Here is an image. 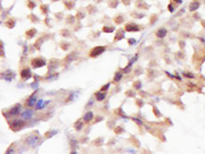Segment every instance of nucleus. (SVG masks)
Listing matches in <instances>:
<instances>
[{
  "mask_svg": "<svg viewBox=\"0 0 205 154\" xmlns=\"http://www.w3.org/2000/svg\"><path fill=\"white\" fill-rule=\"evenodd\" d=\"M23 106H22V104H20V103H17V104H15L12 108H10L9 110H6V111H2V114H3V116L7 119V120H9V118H12V117H17V116H19L21 113H22V111H23Z\"/></svg>",
  "mask_w": 205,
  "mask_h": 154,
  "instance_id": "obj_1",
  "label": "nucleus"
},
{
  "mask_svg": "<svg viewBox=\"0 0 205 154\" xmlns=\"http://www.w3.org/2000/svg\"><path fill=\"white\" fill-rule=\"evenodd\" d=\"M7 121L9 124V128L13 131H19L27 125V121H25L22 118H13L12 120H7Z\"/></svg>",
  "mask_w": 205,
  "mask_h": 154,
  "instance_id": "obj_2",
  "label": "nucleus"
},
{
  "mask_svg": "<svg viewBox=\"0 0 205 154\" xmlns=\"http://www.w3.org/2000/svg\"><path fill=\"white\" fill-rule=\"evenodd\" d=\"M24 143H25L27 146L34 148V147H36V146L39 144V143H40V137H39L38 135L30 134V135H28V136L25 138Z\"/></svg>",
  "mask_w": 205,
  "mask_h": 154,
  "instance_id": "obj_3",
  "label": "nucleus"
},
{
  "mask_svg": "<svg viewBox=\"0 0 205 154\" xmlns=\"http://www.w3.org/2000/svg\"><path fill=\"white\" fill-rule=\"evenodd\" d=\"M46 65V60L43 59L41 57H38V58H34L31 60V66L33 69H39V68H42L44 67Z\"/></svg>",
  "mask_w": 205,
  "mask_h": 154,
  "instance_id": "obj_4",
  "label": "nucleus"
},
{
  "mask_svg": "<svg viewBox=\"0 0 205 154\" xmlns=\"http://www.w3.org/2000/svg\"><path fill=\"white\" fill-rule=\"evenodd\" d=\"M16 77V73L13 70H4V71H0V79H4L6 81H12Z\"/></svg>",
  "mask_w": 205,
  "mask_h": 154,
  "instance_id": "obj_5",
  "label": "nucleus"
},
{
  "mask_svg": "<svg viewBox=\"0 0 205 154\" xmlns=\"http://www.w3.org/2000/svg\"><path fill=\"white\" fill-rule=\"evenodd\" d=\"M106 49H107V47L105 45L104 46H94L89 51V57L90 58H98L99 56H101L102 53H104L106 51Z\"/></svg>",
  "mask_w": 205,
  "mask_h": 154,
  "instance_id": "obj_6",
  "label": "nucleus"
},
{
  "mask_svg": "<svg viewBox=\"0 0 205 154\" xmlns=\"http://www.w3.org/2000/svg\"><path fill=\"white\" fill-rule=\"evenodd\" d=\"M36 93H33L32 95H30L27 99H26V101H25V106L28 107V108H32V107H34L38 101V99H37V96H36Z\"/></svg>",
  "mask_w": 205,
  "mask_h": 154,
  "instance_id": "obj_7",
  "label": "nucleus"
},
{
  "mask_svg": "<svg viewBox=\"0 0 205 154\" xmlns=\"http://www.w3.org/2000/svg\"><path fill=\"white\" fill-rule=\"evenodd\" d=\"M20 76H21V79H22V80H24V81L29 80L31 77H32L31 69H30L29 67H24L23 69H21V71H20Z\"/></svg>",
  "mask_w": 205,
  "mask_h": 154,
  "instance_id": "obj_8",
  "label": "nucleus"
},
{
  "mask_svg": "<svg viewBox=\"0 0 205 154\" xmlns=\"http://www.w3.org/2000/svg\"><path fill=\"white\" fill-rule=\"evenodd\" d=\"M33 115H34V112H33V110L32 109H26V110H24V111H22V113H21L22 119H24L25 121H28V120L32 119Z\"/></svg>",
  "mask_w": 205,
  "mask_h": 154,
  "instance_id": "obj_9",
  "label": "nucleus"
},
{
  "mask_svg": "<svg viewBox=\"0 0 205 154\" xmlns=\"http://www.w3.org/2000/svg\"><path fill=\"white\" fill-rule=\"evenodd\" d=\"M124 28H125V31H127V32H138V31H141V27L135 23H127Z\"/></svg>",
  "mask_w": 205,
  "mask_h": 154,
  "instance_id": "obj_10",
  "label": "nucleus"
},
{
  "mask_svg": "<svg viewBox=\"0 0 205 154\" xmlns=\"http://www.w3.org/2000/svg\"><path fill=\"white\" fill-rule=\"evenodd\" d=\"M93 119H94V114L92 111H87L86 113H84L82 117V120L84 121V123H90L91 121H93Z\"/></svg>",
  "mask_w": 205,
  "mask_h": 154,
  "instance_id": "obj_11",
  "label": "nucleus"
},
{
  "mask_svg": "<svg viewBox=\"0 0 205 154\" xmlns=\"http://www.w3.org/2000/svg\"><path fill=\"white\" fill-rule=\"evenodd\" d=\"M94 98L96 102H103L106 100L107 98V93L106 92H95L94 93Z\"/></svg>",
  "mask_w": 205,
  "mask_h": 154,
  "instance_id": "obj_12",
  "label": "nucleus"
},
{
  "mask_svg": "<svg viewBox=\"0 0 205 154\" xmlns=\"http://www.w3.org/2000/svg\"><path fill=\"white\" fill-rule=\"evenodd\" d=\"M167 33H168V31H167V29L166 28H164V27H161V28H159L157 31H156V36L158 37V38H164L166 35H167Z\"/></svg>",
  "mask_w": 205,
  "mask_h": 154,
  "instance_id": "obj_13",
  "label": "nucleus"
},
{
  "mask_svg": "<svg viewBox=\"0 0 205 154\" xmlns=\"http://www.w3.org/2000/svg\"><path fill=\"white\" fill-rule=\"evenodd\" d=\"M199 7H200V1L199 0H194V1H192L189 5V10L191 13H194V12H196Z\"/></svg>",
  "mask_w": 205,
  "mask_h": 154,
  "instance_id": "obj_14",
  "label": "nucleus"
},
{
  "mask_svg": "<svg viewBox=\"0 0 205 154\" xmlns=\"http://www.w3.org/2000/svg\"><path fill=\"white\" fill-rule=\"evenodd\" d=\"M49 103H50V101H46V103H45V101H43V100H38L36 105H35V108H36V110H41L43 108H45Z\"/></svg>",
  "mask_w": 205,
  "mask_h": 154,
  "instance_id": "obj_15",
  "label": "nucleus"
},
{
  "mask_svg": "<svg viewBox=\"0 0 205 154\" xmlns=\"http://www.w3.org/2000/svg\"><path fill=\"white\" fill-rule=\"evenodd\" d=\"M4 26L8 29H13L16 26V20L15 19H8L7 21L4 22Z\"/></svg>",
  "mask_w": 205,
  "mask_h": 154,
  "instance_id": "obj_16",
  "label": "nucleus"
},
{
  "mask_svg": "<svg viewBox=\"0 0 205 154\" xmlns=\"http://www.w3.org/2000/svg\"><path fill=\"white\" fill-rule=\"evenodd\" d=\"M83 126H84V121L82 119H78L77 121L74 123V128L76 129L77 131H80L83 128Z\"/></svg>",
  "mask_w": 205,
  "mask_h": 154,
  "instance_id": "obj_17",
  "label": "nucleus"
},
{
  "mask_svg": "<svg viewBox=\"0 0 205 154\" xmlns=\"http://www.w3.org/2000/svg\"><path fill=\"white\" fill-rule=\"evenodd\" d=\"M123 38H124V31L120 29L119 31L116 33V35H115V37H114V41H115V42L120 41V40H122Z\"/></svg>",
  "mask_w": 205,
  "mask_h": 154,
  "instance_id": "obj_18",
  "label": "nucleus"
},
{
  "mask_svg": "<svg viewBox=\"0 0 205 154\" xmlns=\"http://www.w3.org/2000/svg\"><path fill=\"white\" fill-rule=\"evenodd\" d=\"M36 33H37V31H36V29H34V28L29 29L28 31H26V37H27V39L33 38V37L36 35Z\"/></svg>",
  "mask_w": 205,
  "mask_h": 154,
  "instance_id": "obj_19",
  "label": "nucleus"
},
{
  "mask_svg": "<svg viewBox=\"0 0 205 154\" xmlns=\"http://www.w3.org/2000/svg\"><path fill=\"white\" fill-rule=\"evenodd\" d=\"M122 78H123V73L122 72H116L115 73V75H114V78H113V82H115V83H118L119 81H121L122 80Z\"/></svg>",
  "mask_w": 205,
  "mask_h": 154,
  "instance_id": "obj_20",
  "label": "nucleus"
},
{
  "mask_svg": "<svg viewBox=\"0 0 205 154\" xmlns=\"http://www.w3.org/2000/svg\"><path fill=\"white\" fill-rule=\"evenodd\" d=\"M115 114L117 115V116H119V117H122V118H129L128 116H126L125 115V113H124V111L122 110V108L121 107H119V108H117V109H115Z\"/></svg>",
  "mask_w": 205,
  "mask_h": 154,
  "instance_id": "obj_21",
  "label": "nucleus"
},
{
  "mask_svg": "<svg viewBox=\"0 0 205 154\" xmlns=\"http://www.w3.org/2000/svg\"><path fill=\"white\" fill-rule=\"evenodd\" d=\"M104 144V138H102V137H100V138H98V139H95L94 141H92V145L93 146H96V147H100V146H102Z\"/></svg>",
  "mask_w": 205,
  "mask_h": 154,
  "instance_id": "obj_22",
  "label": "nucleus"
},
{
  "mask_svg": "<svg viewBox=\"0 0 205 154\" xmlns=\"http://www.w3.org/2000/svg\"><path fill=\"white\" fill-rule=\"evenodd\" d=\"M132 86H133V90L135 91H139V90H142V81L141 80H135L133 83H132Z\"/></svg>",
  "mask_w": 205,
  "mask_h": 154,
  "instance_id": "obj_23",
  "label": "nucleus"
},
{
  "mask_svg": "<svg viewBox=\"0 0 205 154\" xmlns=\"http://www.w3.org/2000/svg\"><path fill=\"white\" fill-rule=\"evenodd\" d=\"M125 131V129H124V127L123 126H121V125H117L115 128H114V133L116 134V135H121V134H123Z\"/></svg>",
  "mask_w": 205,
  "mask_h": 154,
  "instance_id": "obj_24",
  "label": "nucleus"
},
{
  "mask_svg": "<svg viewBox=\"0 0 205 154\" xmlns=\"http://www.w3.org/2000/svg\"><path fill=\"white\" fill-rule=\"evenodd\" d=\"M70 147L72 150H75L78 147V140L76 139H71L70 140Z\"/></svg>",
  "mask_w": 205,
  "mask_h": 154,
  "instance_id": "obj_25",
  "label": "nucleus"
},
{
  "mask_svg": "<svg viewBox=\"0 0 205 154\" xmlns=\"http://www.w3.org/2000/svg\"><path fill=\"white\" fill-rule=\"evenodd\" d=\"M102 31L105 33H112L115 31V27L114 26H105V27H103Z\"/></svg>",
  "mask_w": 205,
  "mask_h": 154,
  "instance_id": "obj_26",
  "label": "nucleus"
},
{
  "mask_svg": "<svg viewBox=\"0 0 205 154\" xmlns=\"http://www.w3.org/2000/svg\"><path fill=\"white\" fill-rule=\"evenodd\" d=\"M57 133H58V130L49 129V130H47L46 133L44 134V137H45V139H49V138H51L52 136H55V134H57Z\"/></svg>",
  "mask_w": 205,
  "mask_h": 154,
  "instance_id": "obj_27",
  "label": "nucleus"
},
{
  "mask_svg": "<svg viewBox=\"0 0 205 154\" xmlns=\"http://www.w3.org/2000/svg\"><path fill=\"white\" fill-rule=\"evenodd\" d=\"M114 22H115V24L120 25V24H122L123 22H124V19H123L122 16H117V17L114 18Z\"/></svg>",
  "mask_w": 205,
  "mask_h": 154,
  "instance_id": "obj_28",
  "label": "nucleus"
},
{
  "mask_svg": "<svg viewBox=\"0 0 205 154\" xmlns=\"http://www.w3.org/2000/svg\"><path fill=\"white\" fill-rule=\"evenodd\" d=\"M5 154H16V149H15V144H13V145H10L7 149H6V151H5Z\"/></svg>",
  "mask_w": 205,
  "mask_h": 154,
  "instance_id": "obj_29",
  "label": "nucleus"
},
{
  "mask_svg": "<svg viewBox=\"0 0 205 154\" xmlns=\"http://www.w3.org/2000/svg\"><path fill=\"white\" fill-rule=\"evenodd\" d=\"M152 111H153V113H154V115H155L156 117H161V116H162V114H161V112H160V110H159L156 106H153Z\"/></svg>",
  "mask_w": 205,
  "mask_h": 154,
  "instance_id": "obj_30",
  "label": "nucleus"
},
{
  "mask_svg": "<svg viewBox=\"0 0 205 154\" xmlns=\"http://www.w3.org/2000/svg\"><path fill=\"white\" fill-rule=\"evenodd\" d=\"M129 141H131L132 143L131 144L134 146V147H136V148H139V146H141V144H139V142H138V140H136L134 137H131L130 139H129Z\"/></svg>",
  "mask_w": 205,
  "mask_h": 154,
  "instance_id": "obj_31",
  "label": "nucleus"
},
{
  "mask_svg": "<svg viewBox=\"0 0 205 154\" xmlns=\"http://www.w3.org/2000/svg\"><path fill=\"white\" fill-rule=\"evenodd\" d=\"M0 57L4 58L5 57V51H4V46H3V42L0 39Z\"/></svg>",
  "mask_w": 205,
  "mask_h": 154,
  "instance_id": "obj_32",
  "label": "nucleus"
},
{
  "mask_svg": "<svg viewBox=\"0 0 205 154\" xmlns=\"http://www.w3.org/2000/svg\"><path fill=\"white\" fill-rule=\"evenodd\" d=\"M43 38L42 37H40V38H38L37 40H36V42H35V47L37 48V49H40V47H41V45H42V43H43Z\"/></svg>",
  "mask_w": 205,
  "mask_h": 154,
  "instance_id": "obj_33",
  "label": "nucleus"
},
{
  "mask_svg": "<svg viewBox=\"0 0 205 154\" xmlns=\"http://www.w3.org/2000/svg\"><path fill=\"white\" fill-rule=\"evenodd\" d=\"M125 95H126L127 97H129V98H135V96H136V94H135V92H134L133 90H128V91H126Z\"/></svg>",
  "mask_w": 205,
  "mask_h": 154,
  "instance_id": "obj_34",
  "label": "nucleus"
},
{
  "mask_svg": "<svg viewBox=\"0 0 205 154\" xmlns=\"http://www.w3.org/2000/svg\"><path fill=\"white\" fill-rule=\"evenodd\" d=\"M118 3H119V1H118V0H109V6L112 7V8L117 7Z\"/></svg>",
  "mask_w": 205,
  "mask_h": 154,
  "instance_id": "obj_35",
  "label": "nucleus"
},
{
  "mask_svg": "<svg viewBox=\"0 0 205 154\" xmlns=\"http://www.w3.org/2000/svg\"><path fill=\"white\" fill-rule=\"evenodd\" d=\"M144 101L142 100V99H136V100H135V105L137 106V108L138 109H141L143 106H144Z\"/></svg>",
  "mask_w": 205,
  "mask_h": 154,
  "instance_id": "obj_36",
  "label": "nucleus"
},
{
  "mask_svg": "<svg viewBox=\"0 0 205 154\" xmlns=\"http://www.w3.org/2000/svg\"><path fill=\"white\" fill-rule=\"evenodd\" d=\"M61 35L64 36V37H70V36H71V33H70L69 30L65 29V30H62V31H61Z\"/></svg>",
  "mask_w": 205,
  "mask_h": 154,
  "instance_id": "obj_37",
  "label": "nucleus"
},
{
  "mask_svg": "<svg viewBox=\"0 0 205 154\" xmlns=\"http://www.w3.org/2000/svg\"><path fill=\"white\" fill-rule=\"evenodd\" d=\"M28 19H30L31 22H33V23H38V22H39L38 18H37L35 15H33V14H31L30 16H28Z\"/></svg>",
  "mask_w": 205,
  "mask_h": 154,
  "instance_id": "obj_38",
  "label": "nucleus"
},
{
  "mask_svg": "<svg viewBox=\"0 0 205 154\" xmlns=\"http://www.w3.org/2000/svg\"><path fill=\"white\" fill-rule=\"evenodd\" d=\"M130 118H131V119L133 120V121H134V122H135V123H136L137 125H139V126H142V125L144 124L142 120H141V119H138L137 117H130Z\"/></svg>",
  "mask_w": 205,
  "mask_h": 154,
  "instance_id": "obj_39",
  "label": "nucleus"
},
{
  "mask_svg": "<svg viewBox=\"0 0 205 154\" xmlns=\"http://www.w3.org/2000/svg\"><path fill=\"white\" fill-rule=\"evenodd\" d=\"M157 19H158V16L157 15H153L152 17H151V20H150V25H154L157 22Z\"/></svg>",
  "mask_w": 205,
  "mask_h": 154,
  "instance_id": "obj_40",
  "label": "nucleus"
},
{
  "mask_svg": "<svg viewBox=\"0 0 205 154\" xmlns=\"http://www.w3.org/2000/svg\"><path fill=\"white\" fill-rule=\"evenodd\" d=\"M110 86H111V82H108L107 84H105L104 86L101 87V92H107L108 90L110 89Z\"/></svg>",
  "mask_w": 205,
  "mask_h": 154,
  "instance_id": "obj_41",
  "label": "nucleus"
},
{
  "mask_svg": "<svg viewBox=\"0 0 205 154\" xmlns=\"http://www.w3.org/2000/svg\"><path fill=\"white\" fill-rule=\"evenodd\" d=\"M182 75H184V77H187V78H190V79H192V78L195 77V75H194L193 73H190V72H184V73H182Z\"/></svg>",
  "mask_w": 205,
  "mask_h": 154,
  "instance_id": "obj_42",
  "label": "nucleus"
},
{
  "mask_svg": "<svg viewBox=\"0 0 205 154\" xmlns=\"http://www.w3.org/2000/svg\"><path fill=\"white\" fill-rule=\"evenodd\" d=\"M70 46V43L68 42H62L61 43V47L64 49V50H68V47Z\"/></svg>",
  "mask_w": 205,
  "mask_h": 154,
  "instance_id": "obj_43",
  "label": "nucleus"
},
{
  "mask_svg": "<svg viewBox=\"0 0 205 154\" xmlns=\"http://www.w3.org/2000/svg\"><path fill=\"white\" fill-rule=\"evenodd\" d=\"M28 7L30 8V9H34L35 7H36V3H34L33 1H28Z\"/></svg>",
  "mask_w": 205,
  "mask_h": 154,
  "instance_id": "obj_44",
  "label": "nucleus"
},
{
  "mask_svg": "<svg viewBox=\"0 0 205 154\" xmlns=\"http://www.w3.org/2000/svg\"><path fill=\"white\" fill-rule=\"evenodd\" d=\"M65 5H66V7H67L68 9H71V8H73L74 3H73V2H66V3H65Z\"/></svg>",
  "mask_w": 205,
  "mask_h": 154,
  "instance_id": "obj_45",
  "label": "nucleus"
},
{
  "mask_svg": "<svg viewBox=\"0 0 205 154\" xmlns=\"http://www.w3.org/2000/svg\"><path fill=\"white\" fill-rule=\"evenodd\" d=\"M84 17H85V14H82L81 12H78V13H77V19H78V20H82Z\"/></svg>",
  "mask_w": 205,
  "mask_h": 154,
  "instance_id": "obj_46",
  "label": "nucleus"
},
{
  "mask_svg": "<svg viewBox=\"0 0 205 154\" xmlns=\"http://www.w3.org/2000/svg\"><path fill=\"white\" fill-rule=\"evenodd\" d=\"M103 119H104V117H102V116H98V117H96V119H93V122H94V123H98V122L102 121Z\"/></svg>",
  "mask_w": 205,
  "mask_h": 154,
  "instance_id": "obj_47",
  "label": "nucleus"
},
{
  "mask_svg": "<svg viewBox=\"0 0 205 154\" xmlns=\"http://www.w3.org/2000/svg\"><path fill=\"white\" fill-rule=\"evenodd\" d=\"M47 5H41V10H42V13L43 14H45V13H47L46 10H47Z\"/></svg>",
  "mask_w": 205,
  "mask_h": 154,
  "instance_id": "obj_48",
  "label": "nucleus"
},
{
  "mask_svg": "<svg viewBox=\"0 0 205 154\" xmlns=\"http://www.w3.org/2000/svg\"><path fill=\"white\" fill-rule=\"evenodd\" d=\"M67 20H68L67 23H71V24H72L73 22H74V21H73V20H74V17H73V16H69V17L67 18Z\"/></svg>",
  "mask_w": 205,
  "mask_h": 154,
  "instance_id": "obj_49",
  "label": "nucleus"
},
{
  "mask_svg": "<svg viewBox=\"0 0 205 154\" xmlns=\"http://www.w3.org/2000/svg\"><path fill=\"white\" fill-rule=\"evenodd\" d=\"M128 43H129V45H133L135 43V39H132V38L128 39Z\"/></svg>",
  "mask_w": 205,
  "mask_h": 154,
  "instance_id": "obj_50",
  "label": "nucleus"
},
{
  "mask_svg": "<svg viewBox=\"0 0 205 154\" xmlns=\"http://www.w3.org/2000/svg\"><path fill=\"white\" fill-rule=\"evenodd\" d=\"M168 9H169L170 13H173V12H174V7L172 6V4H169V5H168Z\"/></svg>",
  "mask_w": 205,
  "mask_h": 154,
  "instance_id": "obj_51",
  "label": "nucleus"
},
{
  "mask_svg": "<svg viewBox=\"0 0 205 154\" xmlns=\"http://www.w3.org/2000/svg\"><path fill=\"white\" fill-rule=\"evenodd\" d=\"M122 2L125 5H129V4H130V0H122Z\"/></svg>",
  "mask_w": 205,
  "mask_h": 154,
  "instance_id": "obj_52",
  "label": "nucleus"
},
{
  "mask_svg": "<svg viewBox=\"0 0 205 154\" xmlns=\"http://www.w3.org/2000/svg\"><path fill=\"white\" fill-rule=\"evenodd\" d=\"M201 25H202L203 28L205 29V20H202V21H201Z\"/></svg>",
  "mask_w": 205,
  "mask_h": 154,
  "instance_id": "obj_53",
  "label": "nucleus"
},
{
  "mask_svg": "<svg viewBox=\"0 0 205 154\" xmlns=\"http://www.w3.org/2000/svg\"><path fill=\"white\" fill-rule=\"evenodd\" d=\"M70 154H78V152H77L76 150H72V151L70 152Z\"/></svg>",
  "mask_w": 205,
  "mask_h": 154,
  "instance_id": "obj_54",
  "label": "nucleus"
},
{
  "mask_svg": "<svg viewBox=\"0 0 205 154\" xmlns=\"http://www.w3.org/2000/svg\"><path fill=\"white\" fill-rule=\"evenodd\" d=\"M173 1H175V2H178V3H181V2H182L181 0H173Z\"/></svg>",
  "mask_w": 205,
  "mask_h": 154,
  "instance_id": "obj_55",
  "label": "nucleus"
},
{
  "mask_svg": "<svg viewBox=\"0 0 205 154\" xmlns=\"http://www.w3.org/2000/svg\"><path fill=\"white\" fill-rule=\"evenodd\" d=\"M0 8H1V4H0Z\"/></svg>",
  "mask_w": 205,
  "mask_h": 154,
  "instance_id": "obj_56",
  "label": "nucleus"
},
{
  "mask_svg": "<svg viewBox=\"0 0 205 154\" xmlns=\"http://www.w3.org/2000/svg\"><path fill=\"white\" fill-rule=\"evenodd\" d=\"M53 1H57V0H53Z\"/></svg>",
  "mask_w": 205,
  "mask_h": 154,
  "instance_id": "obj_57",
  "label": "nucleus"
}]
</instances>
